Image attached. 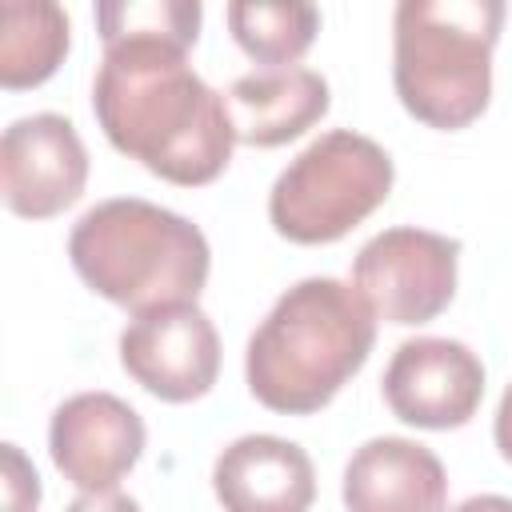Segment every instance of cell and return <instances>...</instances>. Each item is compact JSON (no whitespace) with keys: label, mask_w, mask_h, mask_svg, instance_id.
<instances>
[{"label":"cell","mask_w":512,"mask_h":512,"mask_svg":"<svg viewBox=\"0 0 512 512\" xmlns=\"http://www.w3.org/2000/svg\"><path fill=\"white\" fill-rule=\"evenodd\" d=\"M0 456H4V512H36V504H40L36 468L24 460V452L16 444H4Z\"/></svg>","instance_id":"cell-17"},{"label":"cell","mask_w":512,"mask_h":512,"mask_svg":"<svg viewBox=\"0 0 512 512\" xmlns=\"http://www.w3.org/2000/svg\"><path fill=\"white\" fill-rule=\"evenodd\" d=\"M120 364L156 400H200L220 376L216 324L196 304H168L144 312L120 332Z\"/></svg>","instance_id":"cell-7"},{"label":"cell","mask_w":512,"mask_h":512,"mask_svg":"<svg viewBox=\"0 0 512 512\" xmlns=\"http://www.w3.org/2000/svg\"><path fill=\"white\" fill-rule=\"evenodd\" d=\"M500 0H400L392 16V84L428 128H468L492 96Z\"/></svg>","instance_id":"cell-4"},{"label":"cell","mask_w":512,"mask_h":512,"mask_svg":"<svg viewBox=\"0 0 512 512\" xmlns=\"http://www.w3.org/2000/svg\"><path fill=\"white\" fill-rule=\"evenodd\" d=\"M212 488L224 512H308L316 468L284 436H240L212 464Z\"/></svg>","instance_id":"cell-11"},{"label":"cell","mask_w":512,"mask_h":512,"mask_svg":"<svg viewBox=\"0 0 512 512\" xmlns=\"http://www.w3.org/2000/svg\"><path fill=\"white\" fill-rule=\"evenodd\" d=\"M92 112L116 152L180 188L212 184L236 148L224 92L208 88L188 48L164 36L104 40Z\"/></svg>","instance_id":"cell-1"},{"label":"cell","mask_w":512,"mask_h":512,"mask_svg":"<svg viewBox=\"0 0 512 512\" xmlns=\"http://www.w3.org/2000/svg\"><path fill=\"white\" fill-rule=\"evenodd\" d=\"M384 400L412 428H460L484 400V364L468 344L448 336L404 340L384 368Z\"/></svg>","instance_id":"cell-9"},{"label":"cell","mask_w":512,"mask_h":512,"mask_svg":"<svg viewBox=\"0 0 512 512\" xmlns=\"http://www.w3.org/2000/svg\"><path fill=\"white\" fill-rule=\"evenodd\" d=\"M376 344V316L336 276L292 284L256 324L244 348L248 392L284 416H312L364 368Z\"/></svg>","instance_id":"cell-2"},{"label":"cell","mask_w":512,"mask_h":512,"mask_svg":"<svg viewBox=\"0 0 512 512\" xmlns=\"http://www.w3.org/2000/svg\"><path fill=\"white\" fill-rule=\"evenodd\" d=\"M68 12L52 0L0 4V84L8 92L44 84L68 56Z\"/></svg>","instance_id":"cell-14"},{"label":"cell","mask_w":512,"mask_h":512,"mask_svg":"<svg viewBox=\"0 0 512 512\" xmlns=\"http://www.w3.org/2000/svg\"><path fill=\"white\" fill-rule=\"evenodd\" d=\"M68 260L96 296L132 316L196 304L212 268L204 232L188 216L140 196L88 208L68 236Z\"/></svg>","instance_id":"cell-3"},{"label":"cell","mask_w":512,"mask_h":512,"mask_svg":"<svg viewBox=\"0 0 512 512\" xmlns=\"http://www.w3.org/2000/svg\"><path fill=\"white\" fill-rule=\"evenodd\" d=\"M200 0H108L96 4V28L100 40L116 36H164L184 48L200 36Z\"/></svg>","instance_id":"cell-16"},{"label":"cell","mask_w":512,"mask_h":512,"mask_svg":"<svg viewBox=\"0 0 512 512\" xmlns=\"http://www.w3.org/2000/svg\"><path fill=\"white\" fill-rule=\"evenodd\" d=\"M452 512H512V500L508 496H496V492H484V496H468Z\"/></svg>","instance_id":"cell-20"},{"label":"cell","mask_w":512,"mask_h":512,"mask_svg":"<svg viewBox=\"0 0 512 512\" xmlns=\"http://www.w3.org/2000/svg\"><path fill=\"white\" fill-rule=\"evenodd\" d=\"M88 184V152L68 116L36 112L4 128L0 140V192L8 212L24 220L60 216Z\"/></svg>","instance_id":"cell-8"},{"label":"cell","mask_w":512,"mask_h":512,"mask_svg":"<svg viewBox=\"0 0 512 512\" xmlns=\"http://www.w3.org/2000/svg\"><path fill=\"white\" fill-rule=\"evenodd\" d=\"M392 156L360 132L316 136L272 184L268 220L292 244H336L392 192Z\"/></svg>","instance_id":"cell-5"},{"label":"cell","mask_w":512,"mask_h":512,"mask_svg":"<svg viewBox=\"0 0 512 512\" xmlns=\"http://www.w3.org/2000/svg\"><path fill=\"white\" fill-rule=\"evenodd\" d=\"M236 144L280 148L324 120L332 96L328 80L312 68H256L232 80L224 92Z\"/></svg>","instance_id":"cell-13"},{"label":"cell","mask_w":512,"mask_h":512,"mask_svg":"<svg viewBox=\"0 0 512 512\" xmlns=\"http://www.w3.org/2000/svg\"><path fill=\"white\" fill-rule=\"evenodd\" d=\"M224 16L240 52L264 68H292L320 32V8L304 0H232Z\"/></svg>","instance_id":"cell-15"},{"label":"cell","mask_w":512,"mask_h":512,"mask_svg":"<svg viewBox=\"0 0 512 512\" xmlns=\"http://www.w3.org/2000/svg\"><path fill=\"white\" fill-rule=\"evenodd\" d=\"M348 512H444L448 476L432 448L404 436L360 444L340 484Z\"/></svg>","instance_id":"cell-12"},{"label":"cell","mask_w":512,"mask_h":512,"mask_svg":"<svg viewBox=\"0 0 512 512\" xmlns=\"http://www.w3.org/2000/svg\"><path fill=\"white\" fill-rule=\"evenodd\" d=\"M492 436H496V448L500 456L512 464V384L504 388L500 396V408H496V424H492Z\"/></svg>","instance_id":"cell-19"},{"label":"cell","mask_w":512,"mask_h":512,"mask_svg":"<svg viewBox=\"0 0 512 512\" xmlns=\"http://www.w3.org/2000/svg\"><path fill=\"white\" fill-rule=\"evenodd\" d=\"M456 264L460 240L428 228H388L356 252L352 288L376 320L428 324L456 296Z\"/></svg>","instance_id":"cell-6"},{"label":"cell","mask_w":512,"mask_h":512,"mask_svg":"<svg viewBox=\"0 0 512 512\" xmlns=\"http://www.w3.org/2000/svg\"><path fill=\"white\" fill-rule=\"evenodd\" d=\"M64 512H144V508L128 492L108 488V492H80Z\"/></svg>","instance_id":"cell-18"},{"label":"cell","mask_w":512,"mask_h":512,"mask_svg":"<svg viewBox=\"0 0 512 512\" xmlns=\"http://www.w3.org/2000/svg\"><path fill=\"white\" fill-rule=\"evenodd\" d=\"M140 412L112 392H76L68 396L48 424V452L64 480L80 492L116 488L144 452Z\"/></svg>","instance_id":"cell-10"}]
</instances>
